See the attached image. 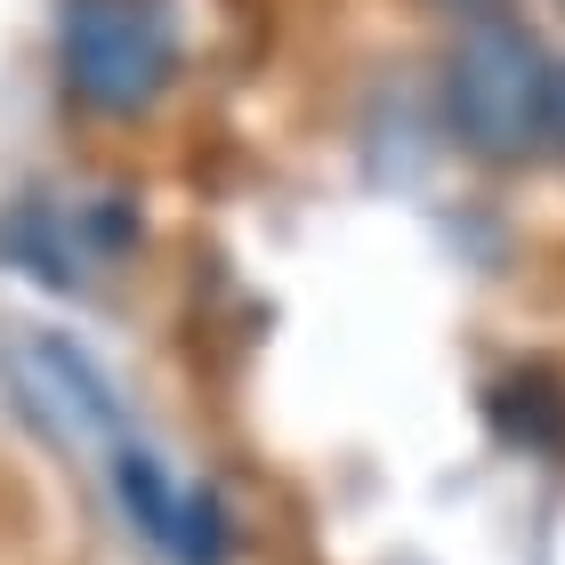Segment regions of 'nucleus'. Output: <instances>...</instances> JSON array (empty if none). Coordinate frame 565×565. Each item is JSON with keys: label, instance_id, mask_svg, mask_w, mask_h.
Listing matches in <instances>:
<instances>
[{"label": "nucleus", "instance_id": "obj_1", "mask_svg": "<svg viewBox=\"0 0 565 565\" xmlns=\"http://www.w3.org/2000/svg\"><path fill=\"white\" fill-rule=\"evenodd\" d=\"M445 106H452V130L477 153L518 162L557 121V73H550L542 41H533L525 24L477 17L469 33H460L452 65H445Z\"/></svg>", "mask_w": 565, "mask_h": 565}, {"label": "nucleus", "instance_id": "obj_2", "mask_svg": "<svg viewBox=\"0 0 565 565\" xmlns=\"http://www.w3.org/2000/svg\"><path fill=\"white\" fill-rule=\"evenodd\" d=\"M65 89L97 114H138L170 89L178 9L170 0H65Z\"/></svg>", "mask_w": 565, "mask_h": 565}, {"label": "nucleus", "instance_id": "obj_3", "mask_svg": "<svg viewBox=\"0 0 565 565\" xmlns=\"http://www.w3.org/2000/svg\"><path fill=\"white\" fill-rule=\"evenodd\" d=\"M24 364H33V388H49V404H57V420H65L73 436H106V428H114V396H106V380L89 372V355L73 348V340L41 331Z\"/></svg>", "mask_w": 565, "mask_h": 565}, {"label": "nucleus", "instance_id": "obj_4", "mask_svg": "<svg viewBox=\"0 0 565 565\" xmlns=\"http://www.w3.org/2000/svg\"><path fill=\"white\" fill-rule=\"evenodd\" d=\"M114 484H121V509L146 525V542L153 550H178V525H186V493L162 477V460L138 452V445H121L114 452Z\"/></svg>", "mask_w": 565, "mask_h": 565}, {"label": "nucleus", "instance_id": "obj_5", "mask_svg": "<svg viewBox=\"0 0 565 565\" xmlns=\"http://www.w3.org/2000/svg\"><path fill=\"white\" fill-rule=\"evenodd\" d=\"M557 130H565V73H557Z\"/></svg>", "mask_w": 565, "mask_h": 565}]
</instances>
